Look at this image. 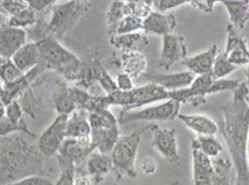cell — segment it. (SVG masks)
Wrapping results in <instances>:
<instances>
[{
  "label": "cell",
  "instance_id": "603a6c76",
  "mask_svg": "<svg viewBox=\"0 0 249 185\" xmlns=\"http://www.w3.org/2000/svg\"><path fill=\"white\" fill-rule=\"evenodd\" d=\"M110 45L115 47L118 50L123 51H135L140 52L146 48L150 41L148 36L139 32L126 34H117L109 38Z\"/></svg>",
  "mask_w": 249,
  "mask_h": 185
},
{
  "label": "cell",
  "instance_id": "9a60e30c",
  "mask_svg": "<svg viewBox=\"0 0 249 185\" xmlns=\"http://www.w3.org/2000/svg\"><path fill=\"white\" fill-rule=\"evenodd\" d=\"M145 78L167 91L179 90L186 88L193 83L196 76L190 71H182L178 73L158 74V73H145Z\"/></svg>",
  "mask_w": 249,
  "mask_h": 185
},
{
  "label": "cell",
  "instance_id": "ba28073f",
  "mask_svg": "<svg viewBox=\"0 0 249 185\" xmlns=\"http://www.w3.org/2000/svg\"><path fill=\"white\" fill-rule=\"evenodd\" d=\"M180 103L168 100L163 103L147 106L142 109L130 110V112H124L122 110L119 117V123L124 125L132 121H154V120H172L178 116Z\"/></svg>",
  "mask_w": 249,
  "mask_h": 185
},
{
  "label": "cell",
  "instance_id": "ee69618b",
  "mask_svg": "<svg viewBox=\"0 0 249 185\" xmlns=\"http://www.w3.org/2000/svg\"><path fill=\"white\" fill-rule=\"evenodd\" d=\"M27 2L29 7L36 11V14L45 11L47 8L53 6L56 3L55 0H29Z\"/></svg>",
  "mask_w": 249,
  "mask_h": 185
},
{
  "label": "cell",
  "instance_id": "8992f818",
  "mask_svg": "<svg viewBox=\"0 0 249 185\" xmlns=\"http://www.w3.org/2000/svg\"><path fill=\"white\" fill-rule=\"evenodd\" d=\"M91 127V147L93 151L110 155L115 145L121 138L119 121L108 109L101 113L89 114Z\"/></svg>",
  "mask_w": 249,
  "mask_h": 185
},
{
  "label": "cell",
  "instance_id": "44dd1931",
  "mask_svg": "<svg viewBox=\"0 0 249 185\" xmlns=\"http://www.w3.org/2000/svg\"><path fill=\"white\" fill-rule=\"evenodd\" d=\"M89 113L84 109L76 108L68 117L66 127L67 139L77 140L82 137L91 135V127L89 120Z\"/></svg>",
  "mask_w": 249,
  "mask_h": 185
},
{
  "label": "cell",
  "instance_id": "1f68e13d",
  "mask_svg": "<svg viewBox=\"0 0 249 185\" xmlns=\"http://www.w3.org/2000/svg\"><path fill=\"white\" fill-rule=\"evenodd\" d=\"M24 74L18 69L11 59L0 57V79L4 82V85L15 83L23 77Z\"/></svg>",
  "mask_w": 249,
  "mask_h": 185
},
{
  "label": "cell",
  "instance_id": "52a82bcc",
  "mask_svg": "<svg viewBox=\"0 0 249 185\" xmlns=\"http://www.w3.org/2000/svg\"><path fill=\"white\" fill-rule=\"evenodd\" d=\"M90 4L87 1H67L55 3L52 6V17L48 22L50 35L58 41L76 24V22L89 10Z\"/></svg>",
  "mask_w": 249,
  "mask_h": 185
},
{
  "label": "cell",
  "instance_id": "e0dca14e",
  "mask_svg": "<svg viewBox=\"0 0 249 185\" xmlns=\"http://www.w3.org/2000/svg\"><path fill=\"white\" fill-rule=\"evenodd\" d=\"M85 170L94 184L102 183L113 171L110 155L103 154L98 151L92 152L86 159Z\"/></svg>",
  "mask_w": 249,
  "mask_h": 185
},
{
  "label": "cell",
  "instance_id": "f1b7e54d",
  "mask_svg": "<svg viewBox=\"0 0 249 185\" xmlns=\"http://www.w3.org/2000/svg\"><path fill=\"white\" fill-rule=\"evenodd\" d=\"M36 21H38V14L28 6L18 14L9 17L6 24L11 28L22 29L26 31L35 26Z\"/></svg>",
  "mask_w": 249,
  "mask_h": 185
},
{
  "label": "cell",
  "instance_id": "ffe728a7",
  "mask_svg": "<svg viewBox=\"0 0 249 185\" xmlns=\"http://www.w3.org/2000/svg\"><path fill=\"white\" fill-rule=\"evenodd\" d=\"M14 64L23 74H27L40 64V50L38 44L29 42L11 58Z\"/></svg>",
  "mask_w": 249,
  "mask_h": 185
},
{
  "label": "cell",
  "instance_id": "f35d334b",
  "mask_svg": "<svg viewBox=\"0 0 249 185\" xmlns=\"http://www.w3.org/2000/svg\"><path fill=\"white\" fill-rule=\"evenodd\" d=\"M97 82L99 83V85L102 86L103 90L106 92V95L110 94V93L115 92L116 90H118L116 81L110 77L108 72L104 67H103V69L101 70V72H99V74H98Z\"/></svg>",
  "mask_w": 249,
  "mask_h": 185
},
{
  "label": "cell",
  "instance_id": "6da1fadb",
  "mask_svg": "<svg viewBox=\"0 0 249 185\" xmlns=\"http://www.w3.org/2000/svg\"><path fill=\"white\" fill-rule=\"evenodd\" d=\"M223 119L218 123L236 169L235 185H249V89L241 82L230 101L219 106Z\"/></svg>",
  "mask_w": 249,
  "mask_h": 185
},
{
  "label": "cell",
  "instance_id": "83f0119b",
  "mask_svg": "<svg viewBox=\"0 0 249 185\" xmlns=\"http://www.w3.org/2000/svg\"><path fill=\"white\" fill-rule=\"evenodd\" d=\"M213 162L214 174L210 185H231L229 182V172L232 167V161L229 159L217 157Z\"/></svg>",
  "mask_w": 249,
  "mask_h": 185
},
{
  "label": "cell",
  "instance_id": "7dc6e473",
  "mask_svg": "<svg viewBox=\"0 0 249 185\" xmlns=\"http://www.w3.org/2000/svg\"><path fill=\"white\" fill-rule=\"evenodd\" d=\"M246 79H247V83L246 84H249V63H248L247 68H246Z\"/></svg>",
  "mask_w": 249,
  "mask_h": 185
},
{
  "label": "cell",
  "instance_id": "f546056e",
  "mask_svg": "<svg viewBox=\"0 0 249 185\" xmlns=\"http://www.w3.org/2000/svg\"><path fill=\"white\" fill-rule=\"evenodd\" d=\"M124 1H113L110 2L107 12V33L109 38L116 35L117 28L120 21L124 17Z\"/></svg>",
  "mask_w": 249,
  "mask_h": 185
},
{
  "label": "cell",
  "instance_id": "4316f807",
  "mask_svg": "<svg viewBox=\"0 0 249 185\" xmlns=\"http://www.w3.org/2000/svg\"><path fill=\"white\" fill-rule=\"evenodd\" d=\"M192 149H197L210 158H217L223 151V146L215 135H197L192 141Z\"/></svg>",
  "mask_w": 249,
  "mask_h": 185
},
{
  "label": "cell",
  "instance_id": "5bb4252c",
  "mask_svg": "<svg viewBox=\"0 0 249 185\" xmlns=\"http://www.w3.org/2000/svg\"><path fill=\"white\" fill-rule=\"evenodd\" d=\"M28 43L27 32L22 29L11 28L7 24L0 26V57L11 59Z\"/></svg>",
  "mask_w": 249,
  "mask_h": 185
},
{
  "label": "cell",
  "instance_id": "ab89813d",
  "mask_svg": "<svg viewBox=\"0 0 249 185\" xmlns=\"http://www.w3.org/2000/svg\"><path fill=\"white\" fill-rule=\"evenodd\" d=\"M28 2L27 1H19V0H6V1L0 2V10L4 11L5 14L9 15V17L14 16L18 12L27 8Z\"/></svg>",
  "mask_w": 249,
  "mask_h": 185
},
{
  "label": "cell",
  "instance_id": "836d02e7",
  "mask_svg": "<svg viewBox=\"0 0 249 185\" xmlns=\"http://www.w3.org/2000/svg\"><path fill=\"white\" fill-rule=\"evenodd\" d=\"M140 30H143V19L134 16H128L124 17L118 24L116 35L137 33Z\"/></svg>",
  "mask_w": 249,
  "mask_h": 185
},
{
  "label": "cell",
  "instance_id": "8d00e7d4",
  "mask_svg": "<svg viewBox=\"0 0 249 185\" xmlns=\"http://www.w3.org/2000/svg\"><path fill=\"white\" fill-rule=\"evenodd\" d=\"M189 2L190 1H186V0H155L152 1V8L154 11L161 12V14H167L169 10L188 4Z\"/></svg>",
  "mask_w": 249,
  "mask_h": 185
},
{
  "label": "cell",
  "instance_id": "7402d4cb",
  "mask_svg": "<svg viewBox=\"0 0 249 185\" xmlns=\"http://www.w3.org/2000/svg\"><path fill=\"white\" fill-rule=\"evenodd\" d=\"M178 118L197 135H215L219 131L218 123L205 115L178 114Z\"/></svg>",
  "mask_w": 249,
  "mask_h": 185
},
{
  "label": "cell",
  "instance_id": "e575fe53",
  "mask_svg": "<svg viewBox=\"0 0 249 185\" xmlns=\"http://www.w3.org/2000/svg\"><path fill=\"white\" fill-rule=\"evenodd\" d=\"M15 133H23L30 135H35V134H33L28 129L27 123L24 120L16 125V123H12L11 121H9L5 117L0 118V137H5V135Z\"/></svg>",
  "mask_w": 249,
  "mask_h": 185
},
{
  "label": "cell",
  "instance_id": "7bdbcfd3",
  "mask_svg": "<svg viewBox=\"0 0 249 185\" xmlns=\"http://www.w3.org/2000/svg\"><path fill=\"white\" fill-rule=\"evenodd\" d=\"M216 3L217 1H214V0H192L189 2V4L194 8L206 12V14H212Z\"/></svg>",
  "mask_w": 249,
  "mask_h": 185
},
{
  "label": "cell",
  "instance_id": "5b68a950",
  "mask_svg": "<svg viewBox=\"0 0 249 185\" xmlns=\"http://www.w3.org/2000/svg\"><path fill=\"white\" fill-rule=\"evenodd\" d=\"M110 105H119L123 107L124 112L143 108L154 102L169 100V91L154 83H148L139 87H135L131 91L116 90L107 95Z\"/></svg>",
  "mask_w": 249,
  "mask_h": 185
},
{
  "label": "cell",
  "instance_id": "d4e9b609",
  "mask_svg": "<svg viewBox=\"0 0 249 185\" xmlns=\"http://www.w3.org/2000/svg\"><path fill=\"white\" fill-rule=\"evenodd\" d=\"M225 6L229 17L230 24L239 31H242L249 21V1L247 0H226L222 1Z\"/></svg>",
  "mask_w": 249,
  "mask_h": 185
},
{
  "label": "cell",
  "instance_id": "3957f363",
  "mask_svg": "<svg viewBox=\"0 0 249 185\" xmlns=\"http://www.w3.org/2000/svg\"><path fill=\"white\" fill-rule=\"evenodd\" d=\"M40 50V65L46 69L55 70L68 79L81 76L83 64L52 35L36 43Z\"/></svg>",
  "mask_w": 249,
  "mask_h": 185
},
{
  "label": "cell",
  "instance_id": "bcb514c9",
  "mask_svg": "<svg viewBox=\"0 0 249 185\" xmlns=\"http://www.w3.org/2000/svg\"><path fill=\"white\" fill-rule=\"evenodd\" d=\"M141 170L145 175H154L157 171V165L151 159H146L141 164Z\"/></svg>",
  "mask_w": 249,
  "mask_h": 185
},
{
  "label": "cell",
  "instance_id": "7c38bea8",
  "mask_svg": "<svg viewBox=\"0 0 249 185\" xmlns=\"http://www.w3.org/2000/svg\"><path fill=\"white\" fill-rule=\"evenodd\" d=\"M188 55L185 39L181 35L170 34L162 36V49H161L159 65L166 71L178 61H183Z\"/></svg>",
  "mask_w": 249,
  "mask_h": 185
},
{
  "label": "cell",
  "instance_id": "484cf974",
  "mask_svg": "<svg viewBox=\"0 0 249 185\" xmlns=\"http://www.w3.org/2000/svg\"><path fill=\"white\" fill-rule=\"evenodd\" d=\"M53 103L59 115L70 116L76 109L75 102L70 93V87L64 83H57L53 90Z\"/></svg>",
  "mask_w": 249,
  "mask_h": 185
},
{
  "label": "cell",
  "instance_id": "74e56055",
  "mask_svg": "<svg viewBox=\"0 0 249 185\" xmlns=\"http://www.w3.org/2000/svg\"><path fill=\"white\" fill-rule=\"evenodd\" d=\"M5 118L12 123H16V125L23 120L22 107L18 101H11L5 106Z\"/></svg>",
  "mask_w": 249,
  "mask_h": 185
},
{
  "label": "cell",
  "instance_id": "ac0fdd59",
  "mask_svg": "<svg viewBox=\"0 0 249 185\" xmlns=\"http://www.w3.org/2000/svg\"><path fill=\"white\" fill-rule=\"evenodd\" d=\"M177 26L178 21L173 15L161 14L154 10L143 20V31L161 36L173 34Z\"/></svg>",
  "mask_w": 249,
  "mask_h": 185
},
{
  "label": "cell",
  "instance_id": "4dcf8cb0",
  "mask_svg": "<svg viewBox=\"0 0 249 185\" xmlns=\"http://www.w3.org/2000/svg\"><path fill=\"white\" fill-rule=\"evenodd\" d=\"M57 158L61 169V174L54 185H73L76 171L75 162H74V160L65 157L57 156Z\"/></svg>",
  "mask_w": 249,
  "mask_h": 185
},
{
  "label": "cell",
  "instance_id": "277c9868",
  "mask_svg": "<svg viewBox=\"0 0 249 185\" xmlns=\"http://www.w3.org/2000/svg\"><path fill=\"white\" fill-rule=\"evenodd\" d=\"M151 126H147L137 130L129 135H123L115 145L113 151L110 152L111 163H113V173L117 181L123 178H135L137 171L135 161L138 153L141 138L144 133L151 129Z\"/></svg>",
  "mask_w": 249,
  "mask_h": 185
},
{
  "label": "cell",
  "instance_id": "d6986e66",
  "mask_svg": "<svg viewBox=\"0 0 249 185\" xmlns=\"http://www.w3.org/2000/svg\"><path fill=\"white\" fill-rule=\"evenodd\" d=\"M194 185H210L214 174L213 162L210 157L197 149H192Z\"/></svg>",
  "mask_w": 249,
  "mask_h": 185
},
{
  "label": "cell",
  "instance_id": "d6a6232c",
  "mask_svg": "<svg viewBox=\"0 0 249 185\" xmlns=\"http://www.w3.org/2000/svg\"><path fill=\"white\" fill-rule=\"evenodd\" d=\"M239 67L233 65L228 61L226 56L224 53L218 54L213 65V70H212V76H213L214 80L218 79H224L226 76L230 75L231 73L237 70Z\"/></svg>",
  "mask_w": 249,
  "mask_h": 185
},
{
  "label": "cell",
  "instance_id": "d590c367",
  "mask_svg": "<svg viewBox=\"0 0 249 185\" xmlns=\"http://www.w3.org/2000/svg\"><path fill=\"white\" fill-rule=\"evenodd\" d=\"M240 81L238 80H233V79H218L214 80L213 84H212L211 88H210V95L214 94L217 92H222V91H234L236 88L240 85Z\"/></svg>",
  "mask_w": 249,
  "mask_h": 185
},
{
  "label": "cell",
  "instance_id": "4fadbf2b",
  "mask_svg": "<svg viewBox=\"0 0 249 185\" xmlns=\"http://www.w3.org/2000/svg\"><path fill=\"white\" fill-rule=\"evenodd\" d=\"M227 44L224 55L233 65L240 67L249 63V49L244 36L232 24L227 26Z\"/></svg>",
  "mask_w": 249,
  "mask_h": 185
},
{
  "label": "cell",
  "instance_id": "c3c4849f",
  "mask_svg": "<svg viewBox=\"0 0 249 185\" xmlns=\"http://www.w3.org/2000/svg\"><path fill=\"white\" fill-rule=\"evenodd\" d=\"M248 164H249V154H248Z\"/></svg>",
  "mask_w": 249,
  "mask_h": 185
},
{
  "label": "cell",
  "instance_id": "cb8c5ba5",
  "mask_svg": "<svg viewBox=\"0 0 249 185\" xmlns=\"http://www.w3.org/2000/svg\"><path fill=\"white\" fill-rule=\"evenodd\" d=\"M120 63L124 73L128 74L133 79L145 75L147 60L141 52L123 51L120 58Z\"/></svg>",
  "mask_w": 249,
  "mask_h": 185
},
{
  "label": "cell",
  "instance_id": "8fae6325",
  "mask_svg": "<svg viewBox=\"0 0 249 185\" xmlns=\"http://www.w3.org/2000/svg\"><path fill=\"white\" fill-rule=\"evenodd\" d=\"M150 131L153 135L151 142L152 147L168 164L178 165L180 156L176 138V131L173 129H161L156 125H152Z\"/></svg>",
  "mask_w": 249,
  "mask_h": 185
},
{
  "label": "cell",
  "instance_id": "b9f144b4",
  "mask_svg": "<svg viewBox=\"0 0 249 185\" xmlns=\"http://www.w3.org/2000/svg\"><path fill=\"white\" fill-rule=\"evenodd\" d=\"M116 84H117L118 89L121 91H131L132 89L135 88L133 78L124 72L119 73L117 75Z\"/></svg>",
  "mask_w": 249,
  "mask_h": 185
},
{
  "label": "cell",
  "instance_id": "9c48e42d",
  "mask_svg": "<svg viewBox=\"0 0 249 185\" xmlns=\"http://www.w3.org/2000/svg\"><path fill=\"white\" fill-rule=\"evenodd\" d=\"M69 116L59 115L38 138L36 146L45 157L57 155L66 137V127Z\"/></svg>",
  "mask_w": 249,
  "mask_h": 185
},
{
  "label": "cell",
  "instance_id": "7a4b0ae2",
  "mask_svg": "<svg viewBox=\"0 0 249 185\" xmlns=\"http://www.w3.org/2000/svg\"><path fill=\"white\" fill-rule=\"evenodd\" d=\"M30 135L15 133L0 137V185L32 175H44L43 155Z\"/></svg>",
  "mask_w": 249,
  "mask_h": 185
},
{
  "label": "cell",
  "instance_id": "60d3db41",
  "mask_svg": "<svg viewBox=\"0 0 249 185\" xmlns=\"http://www.w3.org/2000/svg\"><path fill=\"white\" fill-rule=\"evenodd\" d=\"M4 185H54V183L42 175H32Z\"/></svg>",
  "mask_w": 249,
  "mask_h": 185
},
{
  "label": "cell",
  "instance_id": "f6af8a7d",
  "mask_svg": "<svg viewBox=\"0 0 249 185\" xmlns=\"http://www.w3.org/2000/svg\"><path fill=\"white\" fill-rule=\"evenodd\" d=\"M91 179L87 175L85 167H78L75 171L73 185H91Z\"/></svg>",
  "mask_w": 249,
  "mask_h": 185
},
{
  "label": "cell",
  "instance_id": "30bf717a",
  "mask_svg": "<svg viewBox=\"0 0 249 185\" xmlns=\"http://www.w3.org/2000/svg\"><path fill=\"white\" fill-rule=\"evenodd\" d=\"M214 82L212 75L196 76L193 83L186 88L169 91V100L178 102H189L193 106H198L206 102L207 96L210 95V88Z\"/></svg>",
  "mask_w": 249,
  "mask_h": 185
},
{
  "label": "cell",
  "instance_id": "2e32d148",
  "mask_svg": "<svg viewBox=\"0 0 249 185\" xmlns=\"http://www.w3.org/2000/svg\"><path fill=\"white\" fill-rule=\"evenodd\" d=\"M218 55L217 45H212L206 51L196 54L193 57H186L182 64L192 72L195 76L212 75L214 61Z\"/></svg>",
  "mask_w": 249,
  "mask_h": 185
}]
</instances>
